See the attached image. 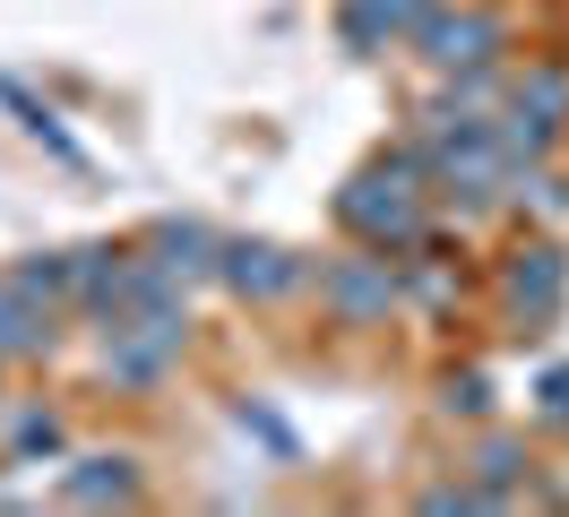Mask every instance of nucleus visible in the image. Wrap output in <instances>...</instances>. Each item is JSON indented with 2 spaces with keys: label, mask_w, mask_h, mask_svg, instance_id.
I'll return each instance as SVG.
<instances>
[{
  "label": "nucleus",
  "mask_w": 569,
  "mask_h": 517,
  "mask_svg": "<svg viewBox=\"0 0 569 517\" xmlns=\"http://www.w3.org/2000/svg\"><path fill=\"white\" fill-rule=\"evenodd\" d=\"M311 294H320V310L337 319V328H380L389 310H406V285H397V250H371V241H355V250L320 259Z\"/></svg>",
  "instance_id": "nucleus-1"
},
{
  "label": "nucleus",
  "mask_w": 569,
  "mask_h": 517,
  "mask_svg": "<svg viewBox=\"0 0 569 517\" xmlns=\"http://www.w3.org/2000/svg\"><path fill=\"white\" fill-rule=\"evenodd\" d=\"M406 52H415L431 78H449V69H492V61H509V18L483 9V0H431V18L415 27Z\"/></svg>",
  "instance_id": "nucleus-2"
},
{
  "label": "nucleus",
  "mask_w": 569,
  "mask_h": 517,
  "mask_svg": "<svg viewBox=\"0 0 569 517\" xmlns=\"http://www.w3.org/2000/svg\"><path fill=\"white\" fill-rule=\"evenodd\" d=\"M181 354H190V310H139V319H104L96 371L112 388H156Z\"/></svg>",
  "instance_id": "nucleus-3"
},
{
  "label": "nucleus",
  "mask_w": 569,
  "mask_h": 517,
  "mask_svg": "<svg viewBox=\"0 0 569 517\" xmlns=\"http://www.w3.org/2000/svg\"><path fill=\"white\" fill-rule=\"evenodd\" d=\"M492 285H500V310H509V337H543L569 302V259L552 241H518L492 268Z\"/></svg>",
  "instance_id": "nucleus-4"
},
{
  "label": "nucleus",
  "mask_w": 569,
  "mask_h": 517,
  "mask_svg": "<svg viewBox=\"0 0 569 517\" xmlns=\"http://www.w3.org/2000/svg\"><path fill=\"white\" fill-rule=\"evenodd\" d=\"M311 276H320V259H302V250H284V241H224L216 250V285L233 294V302H302L311 294Z\"/></svg>",
  "instance_id": "nucleus-5"
},
{
  "label": "nucleus",
  "mask_w": 569,
  "mask_h": 517,
  "mask_svg": "<svg viewBox=\"0 0 569 517\" xmlns=\"http://www.w3.org/2000/svg\"><path fill=\"white\" fill-rule=\"evenodd\" d=\"M70 509H130L147 483H139V457L130 448H87V457H70L61 466V483H52Z\"/></svg>",
  "instance_id": "nucleus-6"
},
{
  "label": "nucleus",
  "mask_w": 569,
  "mask_h": 517,
  "mask_svg": "<svg viewBox=\"0 0 569 517\" xmlns=\"http://www.w3.org/2000/svg\"><path fill=\"white\" fill-rule=\"evenodd\" d=\"M423 18H431V0H337V34L355 52H406Z\"/></svg>",
  "instance_id": "nucleus-7"
},
{
  "label": "nucleus",
  "mask_w": 569,
  "mask_h": 517,
  "mask_svg": "<svg viewBox=\"0 0 569 517\" xmlns=\"http://www.w3.org/2000/svg\"><path fill=\"white\" fill-rule=\"evenodd\" d=\"M52 337H61V310L36 302L18 276H0V362H36L52 354Z\"/></svg>",
  "instance_id": "nucleus-8"
},
{
  "label": "nucleus",
  "mask_w": 569,
  "mask_h": 517,
  "mask_svg": "<svg viewBox=\"0 0 569 517\" xmlns=\"http://www.w3.org/2000/svg\"><path fill=\"white\" fill-rule=\"evenodd\" d=\"M492 138H500V156H509V172H518V165H552V156H561V138H569V121L535 112V103H500V112H492Z\"/></svg>",
  "instance_id": "nucleus-9"
},
{
  "label": "nucleus",
  "mask_w": 569,
  "mask_h": 517,
  "mask_svg": "<svg viewBox=\"0 0 569 517\" xmlns=\"http://www.w3.org/2000/svg\"><path fill=\"white\" fill-rule=\"evenodd\" d=\"M0 457H9V466H52V457H70L61 414L52 406H9L0 414Z\"/></svg>",
  "instance_id": "nucleus-10"
},
{
  "label": "nucleus",
  "mask_w": 569,
  "mask_h": 517,
  "mask_svg": "<svg viewBox=\"0 0 569 517\" xmlns=\"http://www.w3.org/2000/svg\"><path fill=\"white\" fill-rule=\"evenodd\" d=\"M139 250H147V259H156L164 276L199 285V276H216V250H224V233H208V225H156Z\"/></svg>",
  "instance_id": "nucleus-11"
},
{
  "label": "nucleus",
  "mask_w": 569,
  "mask_h": 517,
  "mask_svg": "<svg viewBox=\"0 0 569 517\" xmlns=\"http://www.w3.org/2000/svg\"><path fill=\"white\" fill-rule=\"evenodd\" d=\"M466 475L492 483V491H518V500H527V491H535V448L518 440V431H483V440L466 448Z\"/></svg>",
  "instance_id": "nucleus-12"
},
{
  "label": "nucleus",
  "mask_w": 569,
  "mask_h": 517,
  "mask_svg": "<svg viewBox=\"0 0 569 517\" xmlns=\"http://www.w3.org/2000/svg\"><path fill=\"white\" fill-rule=\"evenodd\" d=\"M509 103H535V112L569 121V61L561 52H535L527 69H509Z\"/></svg>",
  "instance_id": "nucleus-13"
},
{
  "label": "nucleus",
  "mask_w": 569,
  "mask_h": 517,
  "mask_svg": "<svg viewBox=\"0 0 569 517\" xmlns=\"http://www.w3.org/2000/svg\"><path fill=\"white\" fill-rule=\"evenodd\" d=\"M509 207L518 216H569V181L552 165H518L509 172Z\"/></svg>",
  "instance_id": "nucleus-14"
},
{
  "label": "nucleus",
  "mask_w": 569,
  "mask_h": 517,
  "mask_svg": "<svg viewBox=\"0 0 569 517\" xmlns=\"http://www.w3.org/2000/svg\"><path fill=\"white\" fill-rule=\"evenodd\" d=\"M18 285L36 294V302H52V310H70V250H36V259H18Z\"/></svg>",
  "instance_id": "nucleus-15"
},
{
  "label": "nucleus",
  "mask_w": 569,
  "mask_h": 517,
  "mask_svg": "<svg viewBox=\"0 0 569 517\" xmlns=\"http://www.w3.org/2000/svg\"><path fill=\"white\" fill-rule=\"evenodd\" d=\"M440 414H466V422H483V414H492V379H483V371L440 379Z\"/></svg>",
  "instance_id": "nucleus-16"
},
{
  "label": "nucleus",
  "mask_w": 569,
  "mask_h": 517,
  "mask_svg": "<svg viewBox=\"0 0 569 517\" xmlns=\"http://www.w3.org/2000/svg\"><path fill=\"white\" fill-rule=\"evenodd\" d=\"M535 422H543V431H569V362H561V371H543V388H535Z\"/></svg>",
  "instance_id": "nucleus-17"
},
{
  "label": "nucleus",
  "mask_w": 569,
  "mask_h": 517,
  "mask_svg": "<svg viewBox=\"0 0 569 517\" xmlns=\"http://www.w3.org/2000/svg\"><path fill=\"white\" fill-rule=\"evenodd\" d=\"M18 500H27V491H18V483H0V509H18Z\"/></svg>",
  "instance_id": "nucleus-18"
}]
</instances>
